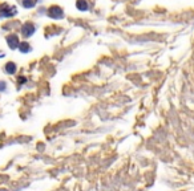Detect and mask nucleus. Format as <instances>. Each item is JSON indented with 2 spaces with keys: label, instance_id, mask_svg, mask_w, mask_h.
<instances>
[{
  "label": "nucleus",
  "instance_id": "39448f33",
  "mask_svg": "<svg viewBox=\"0 0 194 191\" xmlns=\"http://www.w3.org/2000/svg\"><path fill=\"white\" fill-rule=\"evenodd\" d=\"M19 50H20V53H28L31 50V45L27 41H23L19 44Z\"/></svg>",
  "mask_w": 194,
  "mask_h": 191
},
{
  "label": "nucleus",
  "instance_id": "0eeeda50",
  "mask_svg": "<svg viewBox=\"0 0 194 191\" xmlns=\"http://www.w3.org/2000/svg\"><path fill=\"white\" fill-rule=\"evenodd\" d=\"M5 72L8 73V75H15L16 73V65L13 63H8L5 65Z\"/></svg>",
  "mask_w": 194,
  "mask_h": 191
},
{
  "label": "nucleus",
  "instance_id": "20e7f679",
  "mask_svg": "<svg viewBox=\"0 0 194 191\" xmlns=\"http://www.w3.org/2000/svg\"><path fill=\"white\" fill-rule=\"evenodd\" d=\"M76 7H77V9H80V11H88L89 5H88L87 0H77V2H76Z\"/></svg>",
  "mask_w": 194,
  "mask_h": 191
},
{
  "label": "nucleus",
  "instance_id": "f03ea898",
  "mask_svg": "<svg viewBox=\"0 0 194 191\" xmlns=\"http://www.w3.org/2000/svg\"><path fill=\"white\" fill-rule=\"evenodd\" d=\"M35 29H36V27L33 25L32 23H25V24L21 25V29H20V31H21V35H23V36L29 37V36L33 35Z\"/></svg>",
  "mask_w": 194,
  "mask_h": 191
},
{
  "label": "nucleus",
  "instance_id": "423d86ee",
  "mask_svg": "<svg viewBox=\"0 0 194 191\" xmlns=\"http://www.w3.org/2000/svg\"><path fill=\"white\" fill-rule=\"evenodd\" d=\"M37 0H21V4H23L24 8H33L36 5Z\"/></svg>",
  "mask_w": 194,
  "mask_h": 191
},
{
  "label": "nucleus",
  "instance_id": "6e6552de",
  "mask_svg": "<svg viewBox=\"0 0 194 191\" xmlns=\"http://www.w3.org/2000/svg\"><path fill=\"white\" fill-rule=\"evenodd\" d=\"M5 89V84L4 82H0V90H4Z\"/></svg>",
  "mask_w": 194,
  "mask_h": 191
},
{
  "label": "nucleus",
  "instance_id": "7ed1b4c3",
  "mask_svg": "<svg viewBox=\"0 0 194 191\" xmlns=\"http://www.w3.org/2000/svg\"><path fill=\"white\" fill-rule=\"evenodd\" d=\"M7 44H8V47H9L11 49L19 48V44H20L19 37L16 36V35H13V33H11V35L7 36Z\"/></svg>",
  "mask_w": 194,
  "mask_h": 191
},
{
  "label": "nucleus",
  "instance_id": "f257e3e1",
  "mask_svg": "<svg viewBox=\"0 0 194 191\" xmlns=\"http://www.w3.org/2000/svg\"><path fill=\"white\" fill-rule=\"evenodd\" d=\"M48 16L51 19H56V20L63 19L64 18V11H63V8L57 7V5H52V7L48 9Z\"/></svg>",
  "mask_w": 194,
  "mask_h": 191
}]
</instances>
